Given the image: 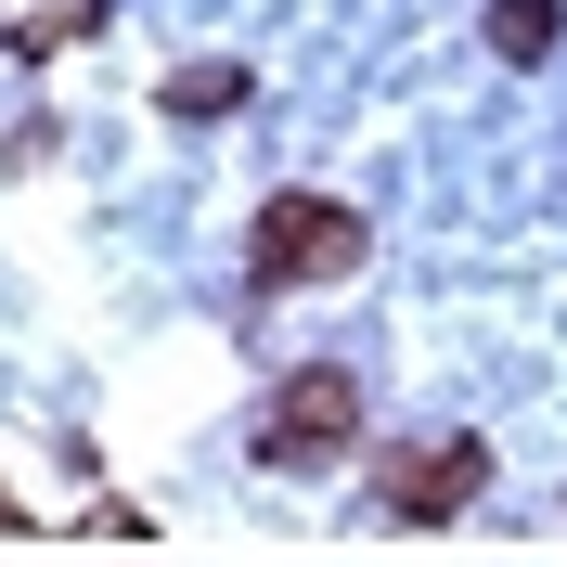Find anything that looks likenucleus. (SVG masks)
I'll list each match as a JSON object with an SVG mask.
<instances>
[{"mask_svg": "<svg viewBox=\"0 0 567 567\" xmlns=\"http://www.w3.org/2000/svg\"><path fill=\"white\" fill-rule=\"evenodd\" d=\"M477 491H491V452H477V439H425V452L388 464V491H374V503H388L400 529H439V516L477 503Z\"/></svg>", "mask_w": 567, "mask_h": 567, "instance_id": "obj_3", "label": "nucleus"}, {"mask_svg": "<svg viewBox=\"0 0 567 567\" xmlns=\"http://www.w3.org/2000/svg\"><path fill=\"white\" fill-rule=\"evenodd\" d=\"M246 271L258 284H336V271H361V219L336 207V194H271Z\"/></svg>", "mask_w": 567, "mask_h": 567, "instance_id": "obj_1", "label": "nucleus"}, {"mask_svg": "<svg viewBox=\"0 0 567 567\" xmlns=\"http://www.w3.org/2000/svg\"><path fill=\"white\" fill-rule=\"evenodd\" d=\"M233 104H258L246 65H181V78H168V116H181V130H219Z\"/></svg>", "mask_w": 567, "mask_h": 567, "instance_id": "obj_4", "label": "nucleus"}, {"mask_svg": "<svg viewBox=\"0 0 567 567\" xmlns=\"http://www.w3.org/2000/svg\"><path fill=\"white\" fill-rule=\"evenodd\" d=\"M555 27H567L555 0H491V52H503V65H542V52H555Z\"/></svg>", "mask_w": 567, "mask_h": 567, "instance_id": "obj_5", "label": "nucleus"}, {"mask_svg": "<svg viewBox=\"0 0 567 567\" xmlns=\"http://www.w3.org/2000/svg\"><path fill=\"white\" fill-rule=\"evenodd\" d=\"M361 439V388L336 374V361H310V374H284V400H271V425H258V464H336Z\"/></svg>", "mask_w": 567, "mask_h": 567, "instance_id": "obj_2", "label": "nucleus"}]
</instances>
